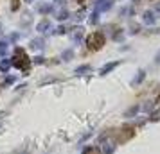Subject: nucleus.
<instances>
[{
	"instance_id": "7",
	"label": "nucleus",
	"mask_w": 160,
	"mask_h": 154,
	"mask_svg": "<svg viewBox=\"0 0 160 154\" xmlns=\"http://www.w3.org/2000/svg\"><path fill=\"white\" fill-rule=\"evenodd\" d=\"M135 2H138V0H135Z\"/></svg>"
},
{
	"instance_id": "5",
	"label": "nucleus",
	"mask_w": 160,
	"mask_h": 154,
	"mask_svg": "<svg viewBox=\"0 0 160 154\" xmlns=\"http://www.w3.org/2000/svg\"><path fill=\"white\" fill-rule=\"evenodd\" d=\"M88 154H101V152H99V149H90Z\"/></svg>"
},
{
	"instance_id": "6",
	"label": "nucleus",
	"mask_w": 160,
	"mask_h": 154,
	"mask_svg": "<svg viewBox=\"0 0 160 154\" xmlns=\"http://www.w3.org/2000/svg\"><path fill=\"white\" fill-rule=\"evenodd\" d=\"M18 6H20V4H18V0H13V9H18Z\"/></svg>"
},
{
	"instance_id": "1",
	"label": "nucleus",
	"mask_w": 160,
	"mask_h": 154,
	"mask_svg": "<svg viewBox=\"0 0 160 154\" xmlns=\"http://www.w3.org/2000/svg\"><path fill=\"white\" fill-rule=\"evenodd\" d=\"M104 45V34L102 32H92L90 36L87 38V47L90 50H99Z\"/></svg>"
},
{
	"instance_id": "3",
	"label": "nucleus",
	"mask_w": 160,
	"mask_h": 154,
	"mask_svg": "<svg viewBox=\"0 0 160 154\" xmlns=\"http://www.w3.org/2000/svg\"><path fill=\"white\" fill-rule=\"evenodd\" d=\"M144 22L146 23H155V15H153L151 11H146L144 13Z\"/></svg>"
},
{
	"instance_id": "2",
	"label": "nucleus",
	"mask_w": 160,
	"mask_h": 154,
	"mask_svg": "<svg viewBox=\"0 0 160 154\" xmlns=\"http://www.w3.org/2000/svg\"><path fill=\"white\" fill-rule=\"evenodd\" d=\"M13 65L16 68H27L29 66V59H27V54L22 50V49H18L15 54V59H13Z\"/></svg>"
},
{
	"instance_id": "4",
	"label": "nucleus",
	"mask_w": 160,
	"mask_h": 154,
	"mask_svg": "<svg viewBox=\"0 0 160 154\" xmlns=\"http://www.w3.org/2000/svg\"><path fill=\"white\" fill-rule=\"evenodd\" d=\"M112 6V2L110 0H101V4H99V9H108Z\"/></svg>"
}]
</instances>
